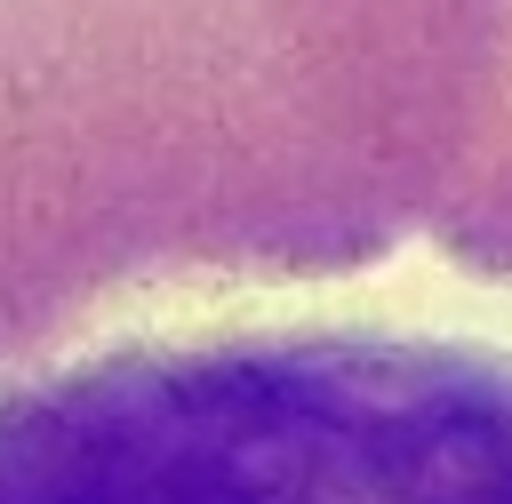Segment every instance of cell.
<instances>
[{
  "label": "cell",
  "mask_w": 512,
  "mask_h": 504,
  "mask_svg": "<svg viewBox=\"0 0 512 504\" xmlns=\"http://www.w3.org/2000/svg\"><path fill=\"white\" fill-rule=\"evenodd\" d=\"M512 0H0V360L168 280L392 256L480 152Z\"/></svg>",
  "instance_id": "obj_1"
},
{
  "label": "cell",
  "mask_w": 512,
  "mask_h": 504,
  "mask_svg": "<svg viewBox=\"0 0 512 504\" xmlns=\"http://www.w3.org/2000/svg\"><path fill=\"white\" fill-rule=\"evenodd\" d=\"M0 504H512V352L360 320L120 344L0 392Z\"/></svg>",
  "instance_id": "obj_2"
},
{
  "label": "cell",
  "mask_w": 512,
  "mask_h": 504,
  "mask_svg": "<svg viewBox=\"0 0 512 504\" xmlns=\"http://www.w3.org/2000/svg\"><path fill=\"white\" fill-rule=\"evenodd\" d=\"M432 240H440V256H456L472 272L512 280V24H504V72H496V104H488L480 152L456 176L448 208L432 216Z\"/></svg>",
  "instance_id": "obj_3"
}]
</instances>
